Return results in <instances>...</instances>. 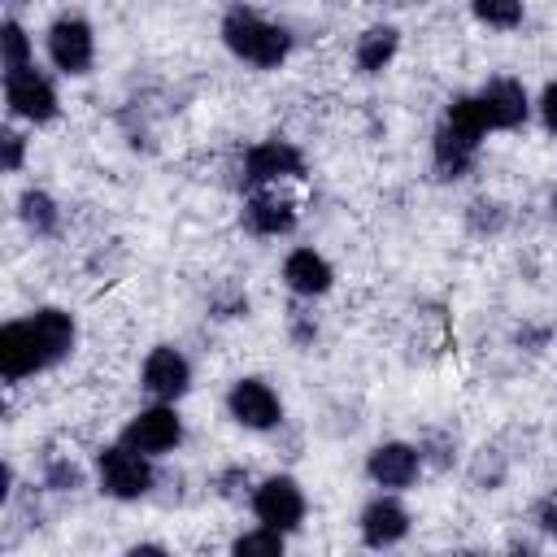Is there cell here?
<instances>
[{"instance_id":"8992f818","label":"cell","mask_w":557,"mask_h":557,"mask_svg":"<svg viewBox=\"0 0 557 557\" xmlns=\"http://www.w3.org/2000/svg\"><path fill=\"white\" fill-rule=\"evenodd\" d=\"M226 409L239 426H252V431H270L278 422V396L261 379H239L226 396Z\"/></svg>"},{"instance_id":"5bb4252c","label":"cell","mask_w":557,"mask_h":557,"mask_svg":"<svg viewBox=\"0 0 557 557\" xmlns=\"http://www.w3.org/2000/svg\"><path fill=\"white\" fill-rule=\"evenodd\" d=\"M283 278L292 292L300 296H322L331 287V265L313 252V248H296L287 261H283Z\"/></svg>"},{"instance_id":"ac0fdd59","label":"cell","mask_w":557,"mask_h":557,"mask_svg":"<svg viewBox=\"0 0 557 557\" xmlns=\"http://www.w3.org/2000/svg\"><path fill=\"white\" fill-rule=\"evenodd\" d=\"M470 4H474V17L487 22V26L509 30V26L522 22V0H470Z\"/></svg>"},{"instance_id":"7a4b0ae2","label":"cell","mask_w":557,"mask_h":557,"mask_svg":"<svg viewBox=\"0 0 557 557\" xmlns=\"http://www.w3.org/2000/svg\"><path fill=\"white\" fill-rule=\"evenodd\" d=\"M100 487H104L109 496H117V500L144 496V492L152 487V470H148L144 453L131 448V444L104 448V453H100Z\"/></svg>"},{"instance_id":"52a82bcc","label":"cell","mask_w":557,"mask_h":557,"mask_svg":"<svg viewBox=\"0 0 557 557\" xmlns=\"http://www.w3.org/2000/svg\"><path fill=\"white\" fill-rule=\"evenodd\" d=\"M48 57L65 74H83L91 65V26L83 17H61L48 30Z\"/></svg>"},{"instance_id":"6da1fadb","label":"cell","mask_w":557,"mask_h":557,"mask_svg":"<svg viewBox=\"0 0 557 557\" xmlns=\"http://www.w3.org/2000/svg\"><path fill=\"white\" fill-rule=\"evenodd\" d=\"M222 39H226V48H231L235 57H244V61H252V65H265V70L278 65V61L292 52V35H287L283 26H274V22L257 17V13H248V9H231V13H226Z\"/></svg>"},{"instance_id":"9c48e42d","label":"cell","mask_w":557,"mask_h":557,"mask_svg":"<svg viewBox=\"0 0 557 557\" xmlns=\"http://www.w3.org/2000/svg\"><path fill=\"white\" fill-rule=\"evenodd\" d=\"M187 383H191V366H187V357L178 348L161 344V348L148 352V361H144V387L157 400H178L187 392Z\"/></svg>"},{"instance_id":"7c38bea8","label":"cell","mask_w":557,"mask_h":557,"mask_svg":"<svg viewBox=\"0 0 557 557\" xmlns=\"http://www.w3.org/2000/svg\"><path fill=\"white\" fill-rule=\"evenodd\" d=\"M405 531H409V513H405L400 500L379 496V500L366 505V513H361V535H366L370 548H387V544L405 540Z\"/></svg>"},{"instance_id":"ffe728a7","label":"cell","mask_w":557,"mask_h":557,"mask_svg":"<svg viewBox=\"0 0 557 557\" xmlns=\"http://www.w3.org/2000/svg\"><path fill=\"white\" fill-rule=\"evenodd\" d=\"M0 44H4V70H22L26 57H30V39H26V30H22L17 22H4Z\"/></svg>"},{"instance_id":"e0dca14e","label":"cell","mask_w":557,"mask_h":557,"mask_svg":"<svg viewBox=\"0 0 557 557\" xmlns=\"http://www.w3.org/2000/svg\"><path fill=\"white\" fill-rule=\"evenodd\" d=\"M392 57H396V30H392V26H370V30L357 39V65H361L366 74H379Z\"/></svg>"},{"instance_id":"9a60e30c","label":"cell","mask_w":557,"mask_h":557,"mask_svg":"<svg viewBox=\"0 0 557 557\" xmlns=\"http://www.w3.org/2000/svg\"><path fill=\"white\" fill-rule=\"evenodd\" d=\"M30 326H35V339H39V352H44L48 366L61 361V357L74 348V322H70V313H61V309H39V313L30 318Z\"/></svg>"},{"instance_id":"44dd1931","label":"cell","mask_w":557,"mask_h":557,"mask_svg":"<svg viewBox=\"0 0 557 557\" xmlns=\"http://www.w3.org/2000/svg\"><path fill=\"white\" fill-rule=\"evenodd\" d=\"M235 553L239 557H248V553H283V531H274V527H261V531H248V535H239L235 540Z\"/></svg>"},{"instance_id":"484cf974","label":"cell","mask_w":557,"mask_h":557,"mask_svg":"<svg viewBox=\"0 0 557 557\" xmlns=\"http://www.w3.org/2000/svg\"><path fill=\"white\" fill-rule=\"evenodd\" d=\"M553 213H557V196H553Z\"/></svg>"},{"instance_id":"8fae6325","label":"cell","mask_w":557,"mask_h":557,"mask_svg":"<svg viewBox=\"0 0 557 557\" xmlns=\"http://www.w3.org/2000/svg\"><path fill=\"white\" fill-rule=\"evenodd\" d=\"M244 170H248V183H270V178H283V174H300L305 161L287 139H261V144L248 148Z\"/></svg>"},{"instance_id":"30bf717a","label":"cell","mask_w":557,"mask_h":557,"mask_svg":"<svg viewBox=\"0 0 557 557\" xmlns=\"http://www.w3.org/2000/svg\"><path fill=\"white\" fill-rule=\"evenodd\" d=\"M479 104H483L492 131H509V126H522L527 122V91L513 78H492L479 91Z\"/></svg>"},{"instance_id":"d4e9b609","label":"cell","mask_w":557,"mask_h":557,"mask_svg":"<svg viewBox=\"0 0 557 557\" xmlns=\"http://www.w3.org/2000/svg\"><path fill=\"white\" fill-rule=\"evenodd\" d=\"M48 479H52V487H74V483H78V470H74V466H52Z\"/></svg>"},{"instance_id":"3957f363","label":"cell","mask_w":557,"mask_h":557,"mask_svg":"<svg viewBox=\"0 0 557 557\" xmlns=\"http://www.w3.org/2000/svg\"><path fill=\"white\" fill-rule=\"evenodd\" d=\"M4 100H9V109H13L17 117H30V122L57 117V91H52V83H48L39 70H30V65L4 70Z\"/></svg>"},{"instance_id":"cb8c5ba5","label":"cell","mask_w":557,"mask_h":557,"mask_svg":"<svg viewBox=\"0 0 557 557\" xmlns=\"http://www.w3.org/2000/svg\"><path fill=\"white\" fill-rule=\"evenodd\" d=\"M540 527H544V531L557 540V496H548V500L540 505Z\"/></svg>"},{"instance_id":"5b68a950","label":"cell","mask_w":557,"mask_h":557,"mask_svg":"<svg viewBox=\"0 0 557 557\" xmlns=\"http://www.w3.org/2000/svg\"><path fill=\"white\" fill-rule=\"evenodd\" d=\"M252 513H257L261 527L292 531V527H300V518H305V496H300V487H296L292 479L274 474V479H265V483L252 492Z\"/></svg>"},{"instance_id":"7402d4cb","label":"cell","mask_w":557,"mask_h":557,"mask_svg":"<svg viewBox=\"0 0 557 557\" xmlns=\"http://www.w3.org/2000/svg\"><path fill=\"white\" fill-rule=\"evenodd\" d=\"M540 113H544V126L557 135V83L544 87V96H540Z\"/></svg>"},{"instance_id":"ba28073f","label":"cell","mask_w":557,"mask_h":557,"mask_svg":"<svg viewBox=\"0 0 557 557\" xmlns=\"http://www.w3.org/2000/svg\"><path fill=\"white\" fill-rule=\"evenodd\" d=\"M44 366H48V361H44V352H39V339H35L30 318H26V322H9V326L0 331V370H4V379L17 383V379H26V374H35V370H44Z\"/></svg>"},{"instance_id":"277c9868","label":"cell","mask_w":557,"mask_h":557,"mask_svg":"<svg viewBox=\"0 0 557 557\" xmlns=\"http://www.w3.org/2000/svg\"><path fill=\"white\" fill-rule=\"evenodd\" d=\"M178 440H183V422H178V413H174L170 405H152V409L135 413V418L126 422V431H122V444L139 448L144 457L170 453Z\"/></svg>"},{"instance_id":"603a6c76","label":"cell","mask_w":557,"mask_h":557,"mask_svg":"<svg viewBox=\"0 0 557 557\" xmlns=\"http://www.w3.org/2000/svg\"><path fill=\"white\" fill-rule=\"evenodd\" d=\"M17 165H22V135L4 131V170H17Z\"/></svg>"},{"instance_id":"2e32d148","label":"cell","mask_w":557,"mask_h":557,"mask_svg":"<svg viewBox=\"0 0 557 557\" xmlns=\"http://www.w3.org/2000/svg\"><path fill=\"white\" fill-rule=\"evenodd\" d=\"M244 222L257 231V235H283L296 226V213L287 200H274V196H252L244 205Z\"/></svg>"},{"instance_id":"d6986e66","label":"cell","mask_w":557,"mask_h":557,"mask_svg":"<svg viewBox=\"0 0 557 557\" xmlns=\"http://www.w3.org/2000/svg\"><path fill=\"white\" fill-rule=\"evenodd\" d=\"M22 222H26L30 231L48 235V231L57 226V205H52L44 191H26V196H22Z\"/></svg>"},{"instance_id":"4fadbf2b","label":"cell","mask_w":557,"mask_h":557,"mask_svg":"<svg viewBox=\"0 0 557 557\" xmlns=\"http://www.w3.org/2000/svg\"><path fill=\"white\" fill-rule=\"evenodd\" d=\"M418 466H422V457L409 444H379L370 453V479L379 487H409L418 479Z\"/></svg>"}]
</instances>
